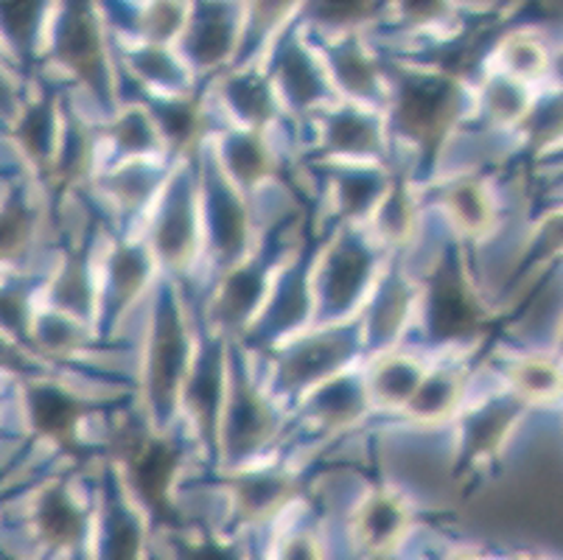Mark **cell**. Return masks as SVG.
<instances>
[{"mask_svg":"<svg viewBox=\"0 0 563 560\" xmlns=\"http://www.w3.org/2000/svg\"><path fill=\"white\" fill-rule=\"evenodd\" d=\"M396 101L393 127L421 152V172L432 174L449 135L465 110V90L460 76L440 68H393Z\"/></svg>","mask_w":563,"mask_h":560,"instance_id":"cell-1","label":"cell"},{"mask_svg":"<svg viewBox=\"0 0 563 560\" xmlns=\"http://www.w3.org/2000/svg\"><path fill=\"white\" fill-rule=\"evenodd\" d=\"M490 326V311L474 289L460 244H449L423 292V331L429 345L474 342Z\"/></svg>","mask_w":563,"mask_h":560,"instance_id":"cell-2","label":"cell"},{"mask_svg":"<svg viewBox=\"0 0 563 560\" xmlns=\"http://www.w3.org/2000/svg\"><path fill=\"white\" fill-rule=\"evenodd\" d=\"M191 359V337L183 320L180 300L174 297L172 286L163 284L155 311H152L150 345H146V364H143L146 404L157 426H166L180 404L183 382L188 376Z\"/></svg>","mask_w":563,"mask_h":560,"instance_id":"cell-3","label":"cell"},{"mask_svg":"<svg viewBox=\"0 0 563 560\" xmlns=\"http://www.w3.org/2000/svg\"><path fill=\"white\" fill-rule=\"evenodd\" d=\"M365 339L360 322H329L289 339L275 351V393L303 398L311 387L351 367Z\"/></svg>","mask_w":563,"mask_h":560,"instance_id":"cell-4","label":"cell"},{"mask_svg":"<svg viewBox=\"0 0 563 560\" xmlns=\"http://www.w3.org/2000/svg\"><path fill=\"white\" fill-rule=\"evenodd\" d=\"M278 413L250 378L242 362V348H228V387L219 415L217 457L228 462V469H242L244 462L278 438Z\"/></svg>","mask_w":563,"mask_h":560,"instance_id":"cell-5","label":"cell"},{"mask_svg":"<svg viewBox=\"0 0 563 560\" xmlns=\"http://www.w3.org/2000/svg\"><path fill=\"white\" fill-rule=\"evenodd\" d=\"M320 259V264L311 270V286H314V303L320 306L317 320L320 326H329L345 320L371 289L376 275V253L365 235L345 224Z\"/></svg>","mask_w":563,"mask_h":560,"instance_id":"cell-6","label":"cell"},{"mask_svg":"<svg viewBox=\"0 0 563 560\" xmlns=\"http://www.w3.org/2000/svg\"><path fill=\"white\" fill-rule=\"evenodd\" d=\"M118 457L126 465V485L132 491V499L150 513L152 521L168 530L183 527L180 513L174 507V482L183 465L180 446L166 435L141 431L121 440Z\"/></svg>","mask_w":563,"mask_h":560,"instance_id":"cell-7","label":"cell"},{"mask_svg":"<svg viewBox=\"0 0 563 560\" xmlns=\"http://www.w3.org/2000/svg\"><path fill=\"white\" fill-rule=\"evenodd\" d=\"M150 250L174 275H183L197 259L199 185L194 168L180 166L163 185V197L152 216Z\"/></svg>","mask_w":563,"mask_h":560,"instance_id":"cell-8","label":"cell"},{"mask_svg":"<svg viewBox=\"0 0 563 560\" xmlns=\"http://www.w3.org/2000/svg\"><path fill=\"white\" fill-rule=\"evenodd\" d=\"M54 56L74 79H79L93 92L99 105L110 107V62H107L104 37H101L99 18L93 12V0H65L54 34Z\"/></svg>","mask_w":563,"mask_h":560,"instance_id":"cell-9","label":"cell"},{"mask_svg":"<svg viewBox=\"0 0 563 560\" xmlns=\"http://www.w3.org/2000/svg\"><path fill=\"white\" fill-rule=\"evenodd\" d=\"M199 185V213L205 216L213 259L224 266L242 261L250 246V208L217 157H205Z\"/></svg>","mask_w":563,"mask_h":560,"instance_id":"cell-10","label":"cell"},{"mask_svg":"<svg viewBox=\"0 0 563 560\" xmlns=\"http://www.w3.org/2000/svg\"><path fill=\"white\" fill-rule=\"evenodd\" d=\"M311 270H314V250H298L295 261L278 275L275 286H269L264 306L258 311V322L250 328L247 345L266 348L273 342H284L295 331L314 317V286H311Z\"/></svg>","mask_w":563,"mask_h":560,"instance_id":"cell-11","label":"cell"},{"mask_svg":"<svg viewBox=\"0 0 563 560\" xmlns=\"http://www.w3.org/2000/svg\"><path fill=\"white\" fill-rule=\"evenodd\" d=\"M278 259L275 250V235L269 244H264L255 255L247 261H235L228 266L222 286H219L217 297L211 303V326L219 331L233 333L250 328V322L258 317L261 306H264L269 286H273V266Z\"/></svg>","mask_w":563,"mask_h":560,"instance_id":"cell-12","label":"cell"},{"mask_svg":"<svg viewBox=\"0 0 563 560\" xmlns=\"http://www.w3.org/2000/svg\"><path fill=\"white\" fill-rule=\"evenodd\" d=\"M224 387H228V348L219 337L205 339L194 353L188 376L183 382L180 400L191 415L197 435L208 446V454L217 457L219 415H222Z\"/></svg>","mask_w":563,"mask_h":560,"instance_id":"cell-13","label":"cell"},{"mask_svg":"<svg viewBox=\"0 0 563 560\" xmlns=\"http://www.w3.org/2000/svg\"><path fill=\"white\" fill-rule=\"evenodd\" d=\"M25 409L37 435L54 440L74 460L81 462L90 457V451L79 440V429L81 420L96 409L93 400H85L63 384L34 382L25 389Z\"/></svg>","mask_w":563,"mask_h":560,"instance_id":"cell-14","label":"cell"},{"mask_svg":"<svg viewBox=\"0 0 563 560\" xmlns=\"http://www.w3.org/2000/svg\"><path fill=\"white\" fill-rule=\"evenodd\" d=\"M527 407L530 404L521 400L516 393H505L465 413L463 420H460L457 476L468 474L483 462L496 460V454L508 443V435L514 431L516 420L521 418Z\"/></svg>","mask_w":563,"mask_h":560,"instance_id":"cell-15","label":"cell"},{"mask_svg":"<svg viewBox=\"0 0 563 560\" xmlns=\"http://www.w3.org/2000/svg\"><path fill=\"white\" fill-rule=\"evenodd\" d=\"M273 87H278L280 99L298 116H306L334 99V85L329 74L320 68V62L311 56L298 34H289L280 43L273 65Z\"/></svg>","mask_w":563,"mask_h":560,"instance_id":"cell-16","label":"cell"},{"mask_svg":"<svg viewBox=\"0 0 563 560\" xmlns=\"http://www.w3.org/2000/svg\"><path fill=\"white\" fill-rule=\"evenodd\" d=\"M183 54L197 70H213L239 51L242 25L228 0H202L197 12H188L183 29Z\"/></svg>","mask_w":563,"mask_h":560,"instance_id":"cell-17","label":"cell"},{"mask_svg":"<svg viewBox=\"0 0 563 560\" xmlns=\"http://www.w3.org/2000/svg\"><path fill=\"white\" fill-rule=\"evenodd\" d=\"M314 161H387L382 123L376 116L356 105H342L322 118V135L317 143Z\"/></svg>","mask_w":563,"mask_h":560,"instance_id":"cell-18","label":"cell"},{"mask_svg":"<svg viewBox=\"0 0 563 560\" xmlns=\"http://www.w3.org/2000/svg\"><path fill=\"white\" fill-rule=\"evenodd\" d=\"M152 270H155V255L150 246L137 244V241L118 239L107 255V284L104 297L99 303L101 328H112L126 308L137 300L146 286H150Z\"/></svg>","mask_w":563,"mask_h":560,"instance_id":"cell-19","label":"cell"},{"mask_svg":"<svg viewBox=\"0 0 563 560\" xmlns=\"http://www.w3.org/2000/svg\"><path fill=\"white\" fill-rule=\"evenodd\" d=\"M415 297H418V289L404 277L398 261H393L378 277L376 295L367 303L365 317H362V339L371 351H387L396 345V339L407 328Z\"/></svg>","mask_w":563,"mask_h":560,"instance_id":"cell-20","label":"cell"},{"mask_svg":"<svg viewBox=\"0 0 563 560\" xmlns=\"http://www.w3.org/2000/svg\"><path fill=\"white\" fill-rule=\"evenodd\" d=\"M239 471V469H235ZM235 518L242 524H261L278 516L300 496V482L284 469L239 471L228 482Z\"/></svg>","mask_w":563,"mask_h":560,"instance_id":"cell-21","label":"cell"},{"mask_svg":"<svg viewBox=\"0 0 563 560\" xmlns=\"http://www.w3.org/2000/svg\"><path fill=\"white\" fill-rule=\"evenodd\" d=\"M306 415L322 429H347L367 415L373 407L367 395L365 376H356L353 370H342L336 376L325 378L303 395Z\"/></svg>","mask_w":563,"mask_h":560,"instance_id":"cell-22","label":"cell"},{"mask_svg":"<svg viewBox=\"0 0 563 560\" xmlns=\"http://www.w3.org/2000/svg\"><path fill=\"white\" fill-rule=\"evenodd\" d=\"M101 558L130 560L141 558L143 549V524L132 510V496L126 493L124 482L115 469H110L101 482Z\"/></svg>","mask_w":563,"mask_h":560,"instance_id":"cell-23","label":"cell"},{"mask_svg":"<svg viewBox=\"0 0 563 560\" xmlns=\"http://www.w3.org/2000/svg\"><path fill=\"white\" fill-rule=\"evenodd\" d=\"M34 524H37L40 538L45 547L59 549V552H76L87 541V510L74 499L68 482H54L43 491L34 510Z\"/></svg>","mask_w":563,"mask_h":560,"instance_id":"cell-24","label":"cell"},{"mask_svg":"<svg viewBox=\"0 0 563 560\" xmlns=\"http://www.w3.org/2000/svg\"><path fill=\"white\" fill-rule=\"evenodd\" d=\"M325 56H329L331 85L340 87L347 99L362 101V105H376L384 99L382 65L376 56L367 54L356 34L351 31L342 34L334 45H329Z\"/></svg>","mask_w":563,"mask_h":560,"instance_id":"cell-25","label":"cell"},{"mask_svg":"<svg viewBox=\"0 0 563 560\" xmlns=\"http://www.w3.org/2000/svg\"><path fill=\"white\" fill-rule=\"evenodd\" d=\"M90 250H93V233H87V239L65 250L63 266L51 284V306L81 322L93 320L96 308H99L93 270H90Z\"/></svg>","mask_w":563,"mask_h":560,"instance_id":"cell-26","label":"cell"},{"mask_svg":"<svg viewBox=\"0 0 563 560\" xmlns=\"http://www.w3.org/2000/svg\"><path fill=\"white\" fill-rule=\"evenodd\" d=\"M217 161L239 191H253L261 183L278 174V163H275L269 143L264 141L258 130H247V127L230 130L219 141Z\"/></svg>","mask_w":563,"mask_h":560,"instance_id":"cell-27","label":"cell"},{"mask_svg":"<svg viewBox=\"0 0 563 560\" xmlns=\"http://www.w3.org/2000/svg\"><path fill=\"white\" fill-rule=\"evenodd\" d=\"M409 524H412V513H409L407 502L398 499L396 493L376 491L362 502L360 513H356V536H360L362 549L384 554L401 543Z\"/></svg>","mask_w":563,"mask_h":560,"instance_id":"cell-28","label":"cell"},{"mask_svg":"<svg viewBox=\"0 0 563 560\" xmlns=\"http://www.w3.org/2000/svg\"><path fill=\"white\" fill-rule=\"evenodd\" d=\"M222 99L235 121L247 130H266L278 118V96H275L273 79L255 70L228 76L222 81Z\"/></svg>","mask_w":563,"mask_h":560,"instance_id":"cell-29","label":"cell"},{"mask_svg":"<svg viewBox=\"0 0 563 560\" xmlns=\"http://www.w3.org/2000/svg\"><path fill=\"white\" fill-rule=\"evenodd\" d=\"M166 179V168L157 166V163H146V157H137V161H126L124 166L112 168L101 179V188L121 213L135 216L143 208H150L155 194L163 191Z\"/></svg>","mask_w":563,"mask_h":560,"instance_id":"cell-30","label":"cell"},{"mask_svg":"<svg viewBox=\"0 0 563 560\" xmlns=\"http://www.w3.org/2000/svg\"><path fill=\"white\" fill-rule=\"evenodd\" d=\"M146 110L161 132L163 146L172 152H183L194 143L202 123V105L194 99L191 92H155L150 90L146 96Z\"/></svg>","mask_w":563,"mask_h":560,"instance_id":"cell-31","label":"cell"},{"mask_svg":"<svg viewBox=\"0 0 563 560\" xmlns=\"http://www.w3.org/2000/svg\"><path fill=\"white\" fill-rule=\"evenodd\" d=\"M440 205L446 208L454 228L468 239H479L494 224V199L488 194V185L474 174L454 177L440 194Z\"/></svg>","mask_w":563,"mask_h":560,"instance_id":"cell-32","label":"cell"},{"mask_svg":"<svg viewBox=\"0 0 563 560\" xmlns=\"http://www.w3.org/2000/svg\"><path fill=\"white\" fill-rule=\"evenodd\" d=\"M336 210L342 219L360 222L373 213L390 185V174L378 166H331Z\"/></svg>","mask_w":563,"mask_h":560,"instance_id":"cell-33","label":"cell"},{"mask_svg":"<svg viewBox=\"0 0 563 560\" xmlns=\"http://www.w3.org/2000/svg\"><path fill=\"white\" fill-rule=\"evenodd\" d=\"M427 370L415 359L401 356V353H384L367 370L365 384L371 404H378L384 409H404L407 400L412 398L415 387L421 384Z\"/></svg>","mask_w":563,"mask_h":560,"instance_id":"cell-34","label":"cell"},{"mask_svg":"<svg viewBox=\"0 0 563 560\" xmlns=\"http://www.w3.org/2000/svg\"><path fill=\"white\" fill-rule=\"evenodd\" d=\"M59 135V92L45 90L20 118L18 141L37 166H54Z\"/></svg>","mask_w":563,"mask_h":560,"instance_id":"cell-35","label":"cell"},{"mask_svg":"<svg viewBox=\"0 0 563 560\" xmlns=\"http://www.w3.org/2000/svg\"><path fill=\"white\" fill-rule=\"evenodd\" d=\"M465 387L463 367H440L432 373H423L421 384L415 387L412 398L407 400V415L421 424L443 420L460 407Z\"/></svg>","mask_w":563,"mask_h":560,"instance_id":"cell-36","label":"cell"},{"mask_svg":"<svg viewBox=\"0 0 563 560\" xmlns=\"http://www.w3.org/2000/svg\"><path fill=\"white\" fill-rule=\"evenodd\" d=\"M373 228H376L378 239L390 246H404L412 241L415 224H418V213H415V199L409 191L407 179L390 177L387 191L382 194L378 205L371 213Z\"/></svg>","mask_w":563,"mask_h":560,"instance_id":"cell-37","label":"cell"},{"mask_svg":"<svg viewBox=\"0 0 563 560\" xmlns=\"http://www.w3.org/2000/svg\"><path fill=\"white\" fill-rule=\"evenodd\" d=\"M479 101H483L485 118L494 127H516L530 112L532 92L527 81L516 79V76L505 74V70H496V74H490L483 81Z\"/></svg>","mask_w":563,"mask_h":560,"instance_id":"cell-38","label":"cell"},{"mask_svg":"<svg viewBox=\"0 0 563 560\" xmlns=\"http://www.w3.org/2000/svg\"><path fill=\"white\" fill-rule=\"evenodd\" d=\"M126 65L141 85H150L157 92H186L188 70L166 45L146 43L126 54Z\"/></svg>","mask_w":563,"mask_h":560,"instance_id":"cell-39","label":"cell"},{"mask_svg":"<svg viewBox=\"0 0 563 560\" xmlns=\"http://www.w3.org/2000/svg\"><path fill=\"white\" fill-rule=\"evenodd\" d=\"M101 135L115 146V152L121 154L124 161L150 157V154L163 149L161 132H157L155 121H152L146 107H126Z\"/></svg>","mask_w":563,"mask_h":560,"instance_id":"cell-40","label":"cell"},{"mask_svg":"<svg viewBox=\"0 0 563 560\" xmlns=\"http://www.w3.org/2000/svg\"><path fill=\"white\" fill-rule=\"evenodd\" d=\"M508 378L514 393L527 404L555 398L561 389V370L547 356H519L508 364Z\"/></svg>","mask_w":563,"mask_h":560,"instance_id":"cell-41","label":"cell"},{"mask_svg":"<svg viewBox=\"0 0 563 560\" xmlns=\"http://www.w3.org/2000/svg\"><path fill=\"white\" fill-rule=\"evenodd\" d=\"M300 3L303 0H250L247 20L242 25V37H239V51L235 54L244 56L258 51V45L269 34H275Z\"/></svg>","mask_w":563,"mask_h":560,"instance_id":"cell-42","label":"cell"},{"mask_svg":"<svg viewBox=\"0 0 563 560\" xmlns=\"http://www.w3.org/2000/svg\"><path fill=\"white\" fill-rule=\"evenodd\" d=\"M496 62H499V70L530 85L532 79H541L550 68V51L544 48L541 40L525 37V34L514 37L510 34L496 51Z\"/></svg>","mask_w":563,"mask_h":560,"instance_id":"cell-43","label":"cell"},{"mask_svg":"<svg viewBox=\"0 0 563 560\" xmlns=\"http://www.w3.org/2000/svg\"><path fill=\"white\" fill-rule=\"evenodd\" d=\"M384 3L387 0H309L306 14L325 29L351 31L378 18Z\"/></svg>","mask_w":563,"mask_h":560,"instance_id":"cell-44","label":"cell"},{"mask_svg":"<svg viewBox=\"0 0 563 560\" xmlns=\"http://www.w3.org/2000/svg\"><path fill=\"white\" fill-rule=\"evenodd\" d=\"M37 342L48 353L74 356V353L87 351L90 333H87V322L76 320V317L54 308V311H48V315H43L37 320Z\"/></svg>","mask_w":563,"mask_h":560,"instance_id":"cell-45","label":"cell"},{"mask_svg":"<svg viewBox=\"0 0 563 560\" xmlns=\"http://www.w3.org/2000/svg\"><path fill=\"white\" fill-rule=\"evenodd\" d=\"M188 23V7L183 0H152L137 20V29L146 43L168 45L180 37Z\"/></svg>","mask_w":563,"mask_h":560,"instance_id":"cell-46","label":"cell"},{"mask_svg":"<svg viewBox=\"0 0 563 560\" xmlns=\"http://www.w3.org/2000/svg\"><path fill=\"white\" fill-rule=\"evenodd\" d=\"M34 233V210L25 205L20 194L9 197L0 208V261L14 259L29 246Z\"/></svg>","mask_w":563,"mask_h":560,"instance_id":"cell-47","label":"cell"},{"mask_svg":"<svg viewBox=\"0 0 563 560\" xmlns=\"http://www.w3.org/2000/svg\"><path fill=\"white\" fill-rule=\"evenodd\" d=\"M45 0H0V20L20 51H29L37 37Z\"/></svg>","mask_w":563,"mask_h":560,"instance_id":"cell-48","label":"cell"},{"mask_svg":"<svg viewBox=\"0 0 563 560\" xmlns=\"http://www.w3.org/2000/svg\"><path fill=\"white\" fill-rule=\"evenodd\" d=\"M396 3L407 25H432L452 9V0H396Z\"/></svg>","mask_w":563,"mask_h":560,"instance_id":"cell-49","label":"cell"},{"mask_svg":"<svg viewBox=\"0 0 563 560\" xmlns=\"http://www.w3.org/2000/svg\"><path fill=\"white\" fill-rule=\"evenodd\" d=\"M177 552L188 554V558H235V552H230V547H224L222 541H213L211 536H202V538H183L177 541Z\"/></svg>","mask_w":563,"mask_h":560,"instance_id":"cell-50","label":"cell"},{"mask_svg":"<svg viewBox=\"0 0 563 560\" xmlns=\"http://www.w3.org/2000/svg\"><path fill=\"white\" fill-rule=\"evenodd\" d=\"M278 554L280 558H320V547H317L314 536H309V532H291L280 543Z\"/></svg>","mask_w":563,"mask_h":560,"instance_id":"cell-51","label":"cell"},{"mask_svg":"<svg viewBox=\"0 0 563 560\" xmlns=\"http://www.w3.org/2000/svg\"><path fill=\"white\" fill-rule=\"evenodd\" d=\"M0 362L3 364H14V367H23V356H20V353H14L12 348H7L3 345V342H0Z\"/></svg>","mask_w":563,"mask_h":560,"instance_id":"cell-52","label":"cell"},{"mask_svg":"<svg viewBox=\"0 0 563 560\" xmlns=\"http://www.w3.org/2000/svg\"><path fill=\"white\" fill-rule=\"evenodd\" d=\"M0 99H3V87H0Z\"/></svg>","mask_w":563,"mask_h":560,"instance_id":"cell-53","label":"cell"}]
</instances>
